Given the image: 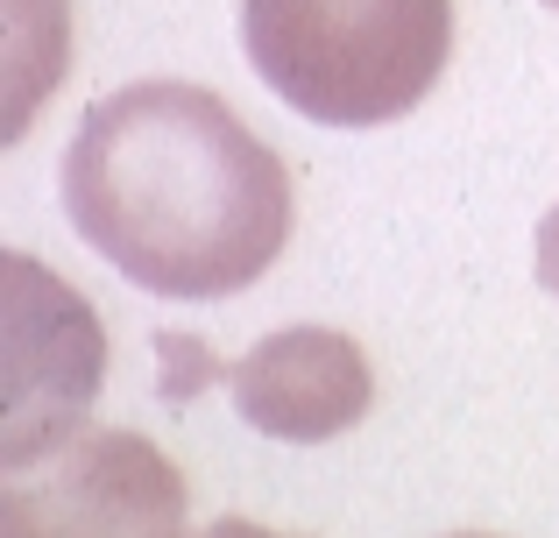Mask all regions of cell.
<instances>
[{"instance_id": "6da1fadb", "label": "cell", "mask_w": 559, "mask_h": 538, "mask_svg": "<svg viewBox=\"0 0 559 538\" xmlns=\"http://www.w3.org/2000/svg\"><path fill=\"white\" fill-rule=\"evenodd\" d=\"M64 213L128 284L234 298L290 241V170L219 93L142 79L107 93L64 150Z\"/></svg>"}, {"instance_id": "7a4b0ae2", "label": "cell", "mask_w": 559, "mask_h": 538, "mask_svg": "<svg viewBox=\"0 0 559 538\" xmlns=\"http://www.w3.org/2000/svg\"><path fill=\"white\" fill-rule=\"evenodd\" d=\"M241 50L319 128L404 121L453 57V0H241Z\"/></svg>"}, {"instance_id": "9c48e42d", "label": "cell", "mask_w": 559, "mask_h": 538, "mask_svg": "<svg viewBox=\"0 0 559 538\" xmlns=\"http://www.w3.org/2000/svg\"><path fill=\"white\" fill-rule=\"evenodd\" d=\"M546 8H559V0H546Z\"/></svg>"}, {"instance_id": "52a82bcc", "label": "cell", "mask_w": 559, "mask_h": 538, "mask_svg": "<svg viewBox=\"0 0 559 538\" xmlns=\"http://www.w3.org/2000/svg\"><path fill=\"white\" fill-rule=\"evenodd\" d=\"M199 538H290V531H270V525H255V517H213Z\"/></svg>"}, {"instance_id": "5b68a950", "label": "cell", "mask_w": 559, "mask_h": 538, "mask_svg": "<svg viewBox=\"0 0 559 538\" xmlns=\"http://www.w3.org/2000/svg\"><path fill=\"white\" fill-rule=\"evenodd\" d=\"M234 411L262 432V440H341L369 418L376 375L355 333L341 326H276L227 369Z\"/></svg>"}, {"instance_id": "277c9868", "label": "cell", "mask_w": 559, "mask_h": 538, "mask_svg": "<svg viewBox=\"0 0 559 538\" xmlns=\"http://www.w3.org/2000/svg\"><path fill=\"white\" fill-rule=\"evenodd\" d=\"M99 369H107V340H99L93 304L71 284H57L43 263L8 255V440H0V461L28 468V461L57 454L71 432H85Z\"/></svg>"}, {"instance_id": "3957f363", "label": "cell", "mask_w": 559, "mask_h": 538, "mask_svg": "<svg viewBox=\"0 0 559 538\" xmlns=\"http://www.w3.org/2000/svg\"><path fill=\"white\" fill-rule=\"evenodd\" d=\"M178 461L128 426H85L57 454L8 468L0 538H185Z\"/></svg>"}, {"instance_id": "8992f818", "label": "cell", "mask_w": 559, "mask_h": 538, "mask_svg": "<svg viewBox=\"0 0 559 538\" xmlns=\"http://www.w3.org/2000/svg\"><path fill=\"white\" fill-rule=\"evenodd\" d=\"M532 263H538V284L559 298V206L538 220V241H532Z\"/></svg>"}, {"instance_id": "ba28073f", "label": "cell", "mask_w": 559, "mask_h": 538, "mask_svg": "<svg viewBox=\"0 0 559 538\" xmlns=\"http://www.w3.org/2000/svg\"><path fill=\"white\" fill-rule=\"evenodd\" d=\"M453 538H496V531H453Z\"/></svg>"}]
</instances>
